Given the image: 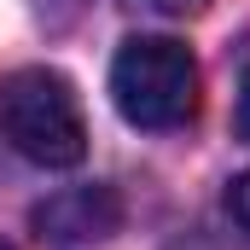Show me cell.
<instances>
[{
  "label": "cell",
  "instance_id": "6da1fadb",
  "mask_svg": "<svg viewBox=\"0 0 250 250\" xmlns=\"http://www.w3.org/2000/svg\"><path fill=\"white\" fill-rule=\"evenodd\" d=\"M0 140L41 169H76L87 157V123L76 87L47 64L0 76Z\"/></svg>",
  "mask_w": 250,
  "mask_h": 250
},
{
  "label": "cell",
  "instance_id": "7a4b0ae2",
  "mask_svg": "<svg viewBox=\"0 0 250 250\" xmlns=\"http://www.w3.org/2000/svg\"><path fill=\"white\" fill-rule=\"evenodd\" d=\"M111 99L134 128H187L198 117V59L169 35H134L111 64Z\"/></svg>",
  "mask_w": 250,
  "mask_h": 250
},
{
  "label": "cell",
  "instance_id": "3957f363",
  "mask_svg": "<svg viewBox=\"0 0 250 250\" xmlns=\"http://www.w3.org/2000/svg\"><path fill=\"white\" fill-rule=\"evenodd\" d=\"M35 227L41 239L53 245H87V239H111L123 227V204L111 187H70L53 192L41 209H35Z\"/></svg>",
  "mask_w": 250,
  "mask_h": 250
},
{
  "label": "cell",
  "instance_id": "277c9868",
  "mask_svg": "<svg viewBox=\"0 0 250 250\" xmlns=\"http://www.w3.org/2000/svg\"><path fill=\"white\" fill-rule=\"evenodd\" d=\"M227 215H233V221L250 233V175H239V181L227 187Z\"/></svg>",
  "mask_w": 250,
  "mask_h": 250
},
{
  "label": "cell",
  "instance_id": "5b68a950",
  "mask_svg": "<svg viewBox=\"0 0 250 250\" xmlns=\"http://www.w3.org/2000/svg\"><path fill=\"white\" fill-rule=\"evenodd\" d=\"M140 6H151V12H163V18H198L209 0H140Z\"/></svg>",
  "mask_w": 250,
  "mask_h": 250
},
{
  "label": "cell",
  "instance_id": "8992f818",
  "mask_svg": "<svg viewBox=\"0 0 250 250\" xmlns=\"http://www.w3.org/2000/svg\"><path fill=\"white\" fill-rule=\"evenodd\" d=\"M239 140H250V76H245V87H239Z\"/></svg>",
  "mask_w": 250,
  "mask_h": 250
},
{
  "label": "cell",
  "instance_id": "52a82bcc",
  "mask_svg": "<svg viewBox=\"0 0 250 250\" xmlns=\"http://www.w3.org/2000/svg\"><path fill=\"white\" fill-rule=\"evenodd\" d=\"M0 250H12V245H6V239H0Z\"/></svg>",
  "mask_w": 250,
  "mask_h": 250
}]
</instances>
